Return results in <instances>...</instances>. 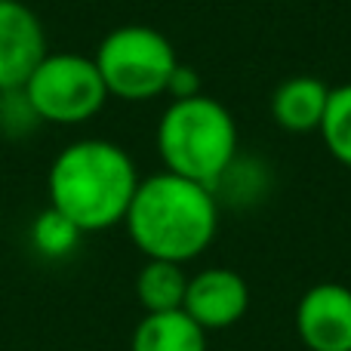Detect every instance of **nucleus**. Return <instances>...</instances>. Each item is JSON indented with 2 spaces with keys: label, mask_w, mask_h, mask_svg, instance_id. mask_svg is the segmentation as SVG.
Instances as JSON below:
<instances>
[{
  "label": "nucleus",
  "mask_w": 351,
  "mask_h": 351,
  "mask_svg": "<svg viewBox=\"0 0 351 351\" xmlns=\"http://www.w3.org/2000/svg\"><path fill=\"white\" fill-rule=\"evenodd\" d=\"M123 225L145 259L185 265L216 241L219 200L213 188L160 170L139 179Z\"/></svg>",
  "instance_id": "obj_1"
},
{
  "label": "nucleus",
  "mask_w": 351,
  "mask_h": 351,
  "mask_svg": "<svg viewBox=\"0 0 351 351\" xmlns=\"http://www.w3.org/2000/svg\"><path fill=\"white\" fill-rule=\"evenodd\" d=\"M139 179L127 148L108 139H77L49 164V206L65 213L84 234L108 231L123 222Z\"/></svg>",
  "instance_id": "obj_2"
},
{
  "label": "nucleus",
  "mask_w": 351,
  "mask_h": 351,
  "mask_svg": "<svg viewBox=\"0 0 351 351\" xmlns=\"http://www.w3.org/2000/svg\"><path fill=\"white\" fill-rule=\"evenodd\" d=\"M154 142L164 170L216 188L237 158V123L234 114L206 93L170 99L158 121Z\"/></svg>",
  "instance_id": "obj_3"
},
{
  "label": "nucleus",
  "mask_w": 351,
  "mask_h": 351,
  "mask_svg": "<svg viewBox=\"0 0 351 351\" xmlns=\"http://www.w3.org/2000/svg\"><path fill=\"white\" fill-rule=\"evenodd\" d=\"M93 62L108 96L123 102H148L167 96V84L179 65V56L170 37L152 25H121L102 37Z\"/></svg>",
  "instance_id": "obj_4"
},
{
  "label": "nucleus",
  "mask_w": 351,
  "mask_h": 351,
  "mask_svg": "<svg viewBox=\"0 0 351 351\" xmlns=\"http://www.w3.org/2000/svg\"><path fill=\"white\" fill-rule=\"evenodd\" d=\"M22 90L37 117L56 127L93 121L111 99L93 56L84 53H47L28 74Z\"/></svg>",
  "instance_id": "obj_5"
},
{
  "label": "nucleus",
  "mask_w": 351,
  "mask_h": 351,
  "mask_svg": "<svg viewBox=\"0 0 351 351\" xmlns=\"http://www.w3.org/2000/svg\"><path fill=\"white\" fill-rule=\"evenodd\" d=\"M296 336L308 351H351V287L324 280L299 296Z\"/></svg>",
  "instance_id": "obj_6"
},
{
  "label": "nucleus",
  "mask_w": 351,
  "mask_h": 351,
  "mask_svg": "<svg viewBox=\"0 0 351 351\" xmlns=\"http://www.w3.org/2000/svg\"><path fill=\"white\" fill-rule=\"evenodd\" d=\"M182 311L206 333L228 330L250 311V284L234 268L213 265L197 274H188V290Z\"/></svg>",
  "instance_id": "obj_7"
},
{
  "label": "nucleus",
  "mask_w": 351,
  "mask_h": 351,
  "mask_svg": "<svg viewBox=\"0 0 351 351\" xmlns=\"http://www.w3.org/2000/svg\"><path fill=\"white\" fill-rule=\"evenodd\" d=\"M47 53L40 16L22 0H0V90H19Z\"/></svg>",
  "instance_id": "obj_8"
},
{
  "label": "nucleus",
  "mask_w": 351,
  "mask_h": 351,
  "mask_svg": "<svg viewBox=\"0 0 351 351\" xmlns=\"http://www.w3.org/2000/svg\"><path fill=\"white\" fill-rule=\"evenodd\" d=\"M330 86L315 74H293L271 93V117L287 133H317L327 111Z\"/></svg>",
  "instance_id": "obj_9"
},
{
  "label": "nucleus",
  "mask_w": 351,
  "mask_h": 351,
  "mask_svg": "<svg viewBox=\"0 0 351 351\" xmlns=\"http://www.w3.org/2000/svg\"><path fill=\"white\" fill-rule=\"evenodd\" d=\"M206 336L182 308L152 311L136 324L130 351H206Z\"/></svg>",
  "instance_id": "obj_10"
},
{
  "label": "nucleus",
  "mask_w": 351,
  "mask_h": 351,
  "mask_svg": "<svg viewBox=\"0 0 351 351\" xmlns=\"http://www.w3.org/2000/svg\"><path fill=\"white\" fill-rule=\"evenodd\" d=\"M185 290H188V274L185 265H179V262L145 259V265L136 274V299L145 308V315L182 308Z\"/></svg>",
  "instance_id": "obj_11"
},
{
  "label": "nucleus",
  "mask_w": 351,
  "mask_h": 351,
  "mask_svg": "<svg viewBox=\"0 0 351 351\" xmlns=\"http://www.w3.org/2000/svg\"><path fill=\"white\" fill-rule=\"evenodd\" d=\"M28 237H31V250H34L40 259L59 262V259H68V256L77 250L84 231H80L65 213L47 206V210H40L34 216Z\"/></svg>",
  "instance_id": "obj_12"
},
{
  "label": "nucleus",
  "mask_w": 351,
  "mask_h": 351,
  "mask_svg": "<svg viewBox=\"0 0 351 351\" xmlns=\"http://www.w3.org/2000/svg\"><path fill=\"white\" fill-rule=\"evenodd\" d=\"M330 158L351 170V84L330 86L327 111L317 127Z\"/></svg>",
  "instance_id": "obj_13"
},
{
  "label": "nucleus",
  "mask_w": 351,
  "mask_h": 351,
  "mask_svg": "<svg viewBox=\"0 0 351 351\" xmlns=\"http://www.w3.org/2000/svg\"><path fill=\"white\" fill-rule=\"evenodd\" d=\"M40 117H37L34 105L28 102L25 90H0V136L6 139H28L37 133L40 127Z\"/></svg>",
  "instance_id": "obj_14"
},
{
  "label": "nucleus",
  "mask_w": 351,
  "mask_h": 351,
  "mask_svg": "<svg viewBox=\"0 0 351 351\" xmlns=\"http://www.w3.org/2000/svg\"><path fill=\"white\" fill-rule=\"evenodd\" d=\"M200 74L194 71L191 65H185V62H179L170 77V84H167V96L170 99H191V96H200Z\"/></svg>",
  "instance_id": "obj_15"
}]
</instances>
